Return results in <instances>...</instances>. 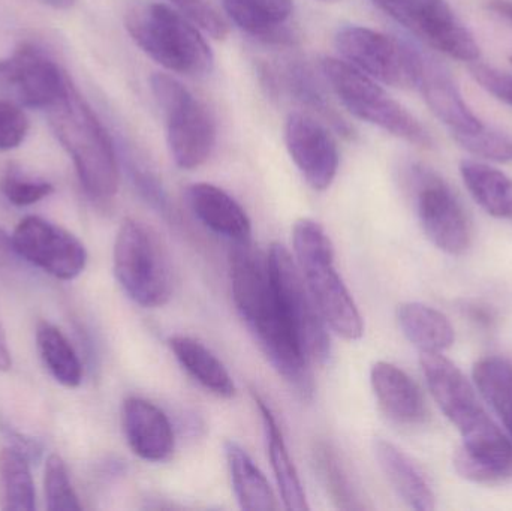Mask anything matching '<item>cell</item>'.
Segmentation results:
<instances>
[{"instance_id": "6da1fadb", "label": "cell", "mask_w": 512, "mask_h": 511, "mask_svg": "<svg viewBox=\"0 0 512 511\" xmlns=\"http://www.w3.org/2000/svg\"><path fill=\"white\" fill-rule=\"evenodd\" d=\"M230 272L237 311L259 347L286 383L303 398H309L313 392L309 359L280 309L267 257L256 251L251 240L233 243Z\"/></svg>"}, {"instance_id": "7a4b0ae2", "label": "cell", "mask_w": 512, "mask_h": 511, "mask_svg": "<svg viewBox=\"0 0 512 511\" xmlns=\"http://www.w3.org/2000/svg\"><path fill=\"white\" fill-rule=\"evenodd\" d=\"M45 111L54 135L74 162L84 191L99 201L113 198L119 189V159L113 140L72 81Z\"/></svg>"}, {"instance_id": "3957f363", "label": "cell", "mask_w": 512, "mask_h": 511, "mask_svg": "<svg viewBox=\"0 0 512 511\" xmlns=\"http://www.w3.org/2000/svg\"><path fill=\"white\" fill-rule=\"evenodd\" d=\"M125 27L132 41L174 74L204 77L213 71L215 56L203 30L173 6L138 2L129 6Z\"/></svg>"}, {"instance_id": "277c9868", "label": "cell", "mask_w": 512, "mask_h": 511, "mask_svg": "<svg viewBox=\"0 0 512 511\" xmlns=\"http://www.w3.org/2000/svg\"><path fill=\"white\" fill-rule=\"evenodd\" d=\"M292 243L298 269L327 326L348 341L360 339L364 333L363 317L337 273L333 243L324 228L313 219H298L292 230Z\"/></svg>"}, {"instance_id": "5b68a950", "label": "cell", "mask_w": 512, "mask_h": 511, "mask_svg": "<svg viewBox=\"0 0 512 511\" xmlns=\"http://www.w3.org/2000/svg\"><path fill=\"white\" fill-rule=\"evenodd\" d=\"M321 71L334 95L352 116L415 146H433L432 135L423 123L388 95L378 81L336 57L322 59Z\"/></svg>"}, {"instance_id": "8992f818", "label": "cell", "mask_w": 512, "mask_h": 511, "mask_svg": "<svg viewBox=\"0 0 512 511\" xmlns=\"http://www.w3.org/2000/svg\"><path fill=\"white\" fill-rule=\"evenodd\" d=\"M150 90L167 128V144L174 164L195 170L209 161L216 146L215 119L188 87L164 72L150 77Z\"/></svg>"}, {"instance_id": "52a82bcc", "label": "cell", "mask_w": 512, "mask_h": 511, "mask_svg": "<svg viewBox=\"0 0 512 511\" xmlns=\"http://www.w3.org/2000/svg\"><path fill=\"white\" fill-rule=\"evenodd\" d=\"M114 273L126 294L143 308H159L173 294L170 258L143 222L125 219L114 243Z\"/></svg>"}, {"instance_id": "ba28073f", "label": "cell", "mask_w": 512, "mask_h": 511, "mask_svg": "<svg viewBox=\"0 0 512 511\" xmlns=\"http://www.w3.org/2000/svg\"><path fill=\"white\" fill-rule=\"evenodd\" d=\"M420 363L433 399L459 429L463 446L490 449L507 440L481 407L474 387L451 360L442 353H421Z\"/></svg>"}, {"instance_id": "9c48e42d", "label": "cell", "mask_w": 512, "mask_h": 511, "mask_svg": "<svg viewBox=\"0 0 512 511\" xmlns=\"http://www.w3.org/2000/svg\"><path fill=\"white\" fill-rule=\"evenodd\" d=\"M342 60L378 83L397 89L417 87L418 50L370 27L348 24L334 36Z\"/></svg>"}, {"instance_id": "30bf717a", "label": "cell", "mask_w": 512, "mask_h": 511, "mask_svg": "<svg viewBox=\"0 0 512 511\" xmlns=\"http://www.w3.org/2000/svg\"><path fill=\"white\" fill-rule=\"evenodd\" d=\"M267 260L280 309L291 324L304 354L309 360L327 362L331 354L328 326L304 282L297 263L288 249L280 243L271 245Z\"/></svg>"}, {"instance_id": "8fae6325", "label": "cell", "mask_w": 512, "mask_h": 511, "mask_svg": "<svg viewBox=\"0 0 512 511\" xmlns=\"http://www.w3.org/2000/svg\"><path fill=\"white\" fill-rule=\"evenodd\" d=\"M420 41L453 59L478 62L481 48L445 0H373Z\"/></svg>"}, {"instance_id": "7c38bea8", "label": "cell", "mask_w": 512, "mask_h": 511, "mask_svg": "<svg viewBox=\"0 0 512 511\" xmlns=\"http://www.w3.org/2000/svg\"><path fill=\"white\" fill-rule=\"evenodd\" d=\"M418 218L433 245L450 255L465 254L471 245V231L462 204L444 179L427 170H411Z\"/></svg>"}, {"instance_id": "4fadbf2b", "label": "cell", "mask_w": 512, "mask_h": 511, "mask_svg": "<svg viewBox=\"0 0 512 511\" xmlns=\"http://www.w3.org/2000/svg\"><path fill=\"white\" fill-rule=\"evenodd\" d=\"M18 257L60 281H72L86 269L83 243L65 228L39 216H27L12 234Z\"/></svg>"}, {"instance_id": "5bb4252c", "label": "cell", "mask_w": 512, "mask_h": 511, "mask_svg": "<svg viewBox=\"0 0 512 511\" xmlns=\"http://www.w3.org/2000/svg\"><path fill=\"white\" fill-rule=\"evenodd\" d=\"M71 78L35 45H21L0 60V90L24 107L47 110L65 93Z\"/></svg>"}, {"instance_id": "9a60e30c", "label": "cell", "mask_w": 512, "mask_h": 511, "mask_svg": "<svg viewBox=\"0 0 512 511\" xmlns=\"http://www.w3.org/2000/svg\"><path fill=\"white\" fill-rule=\"evenodd\" d=\"M286 149L307 185L315 191L330 188L339 171L336 140L327 126L309 114H289L285 122Z\"/></svg>"}, {"instance_id": "2e32d148", "label": "cell", "mask_w": 512, "mask_h": 511, "mask_svg": "<svg viewBox=\"0 0 512 511\" xmlns=\"http://www.w3.org/2000/svg\"><path fill=\"white\" fill-rule=\"evenodd\" d=\"M418 59L420 71L417 87H420L432 113L450 129L454 138L481 131L486 125L472 113L444 65L423 51H418Z\"/></svg>"}, {"instance_id": "e0dca14e", "label": "cell", "mask_w": 512, "mask_h": 511, "mask_svg": "<svg viewBox=\"0 0 512 511\" xmlns=\"http://www.w3.org/2000/svg\"><path fill=\"white\" fill-rule=\"evenodd\" d=\"M122 426L126 441L138 458L164 462L174 452V431L167 414L152 402L128 398L123 402Z\"/></svg>"}, {"instance_id": "ac0fdd59", "label": "cell", "mask_w": 512, "mask_h": 511, "mask_svg": "<svg viewBox=\"0 0 512 511\" xmlns=\"http://www.w3.org/2000/svg\"><path fill=\"white\" fill-rule=\"evenodd\" d=\"M186 200L195 218L213 233L233 243L251 240L248 213L224 189L212 183H194L186 191Z\"/></svg>"}, {"instance_id": "d6986e66", "label": "cell", "mask_w": 512, "mask_h": 511, "mask_svg": "<svg viewBox=\"0 0 512 511\" xmlns=\"http://www.w3.org/2000/svg\"><path fill=\"white\" fill-rule=\"evenodd\" d=\"M231 21L248 35L267 44L292 45L295 32L288 27L292 0H221Z\"/></svg>"}, {"instance_id": "ffe728a7", "label": "cell", "mask_w": 512, "mask_h": 511, "mask_svg": "<svg viewBox=\"0 0 512 511\" xmlns=\"http://www.w3.org/2000/svg\"><path fill=\"white\" fill-rule=\"evenodd\" d=\"M373 392L384 413L400 425H415L426 416L423 396L408 374L388 362H378L370 371Z\"/></svg>"}, {"instance_id": "44dd1931", "label": "cell", "mask_w": 512, "mask_h": 511, "mask_svg": "<svg viewBox=\"0 0 512 511\" xmlns=\"http://www.w3.org/2000/svg\"><path fill=\"white\" fill-rule=\"evenodd\" d=\"M375 456L382 473L394 491L411 509L432 511L436 509V498L420 468L399 447L390 441H375Z\"/></svg>"}, {"instance_id": "7402d4cb", "label": "cell", "mask_w": 512, "mask_h": 511, "mask_svg": "<svg viewBox=\"0 0 512 511\" xmlns=\"http://www.w3.org/2000/svg\"><path fill=\"white\" fill-rule=\"evenodd\" d=\"M168 344L177 362L204 389L221 398H233L236 395V384L230 372L206 345L185 335L171 336Z\"/></svg>"}, {"instance_id": "603a6c76", "label": "cell", "mask_w": 512, "mask_h": 511, "mask_svg": "<svg viewBox=\"0 0 512 511\" xmlns=\"http://www.w3.org/2000/svg\"><path fill=\"white\" fill-rule=\"evenodd\" d=\"M255 402L258 404L264 423L265 437H267L268 455H270L271 468L282 495L283 504L286 509L292 511L309 510L306 494L303 485L298 477L297 468L289 456L282 429L279 428L276 417L271 408L255 395Z\"/></svg>"}, {"instance_id": "cb8c5ba5", "label": "cell", "mask_w": 512, "mask_h": 511, "mask_svg": "<svg viewBox=\"0 0 512 511\" xmlns=\"http://www.w3.org/2000/svg\"><path fill=\"white\" fill-rule=\"evenodd\" d=\"M397 321L403 335L421 353H442L456 339L450 320L438 309L424 303H402L397 308Z\"/></svg>"}, {"instance_id": "d4e9b609", "label": "cell", "mask_w": 512, "mask_h": 511, "mask_svg": "<svg viewBox=\"0 0 512 511\" xmlns=\"http://www.w3.org/2000/svg\"><path fill=\"white\" fill-rule=\"evenodd\" d=\"M225 456L240 507L246 511L277 510L273 489L248 452L236 441H227Z\"/></svg>"}, {"instance_id": "484cf974", "label": "cell", "mask_w": 512, "mask_h": 511, "mask_svg": "<svg viewBox=\"0 0 512 511\" xmlns=\"http://www.w3.org/2000/svg\"><path fill=\"white\" fill-rule=\"evenodd\" d=\"M283 77H285L286 89L298 104L322 117L337 134L348 138L354 135V129L337 113L321 81L306 62L297 59L289 60Z\"/></svg>"}, {"instance_id": "4316f807", "label": "cell", "mask_w": 512, "mask_h": 511, "mask_svg": "<svg viewBox=\"0 0 512 511\" xmlns=\"http://www.w3.org/2000/svg\"><path fill=\"white\" fill-rule=\"evenodd\" d=\"M460 174L472 198L489 215L512 219V180L507 174L477 161H462Z\"/></svg>"}, {"instance_id": "83f0119b", "label": "cell", "mask_w": 512, "mask_h": 511, "mask_svg": "<svg viewBox=\"0 0 512 511\" xmlns=\"http://www.w3.org/2000/svg\"><path fill=\"white\" fill-rule=\"evenodd\" d=\"M36 342L42 362L54 380L68 389L80 386L83 366L66 336L53 324L41 321L36 327Z\"/></svg>"}, {"instance_id": "f1b7e54d", "label": "cell", "mask_w": 512, "mask_h": 511, "mask_svg": "<svg viewBox=\"0 0 512 511\" xmlns=\"http://www.w3.org/2000/svg\"><path fill=\"white\" fill-rule=\"evenodd\" d=\"M0 509H35V485L26 453L15 447L0 450Z\"/></svg>"}, {"instance_id": "f546056e", "label": "cell", "mask_w": 512, "mask_h": 511, "mask_svg": "<svg viewBox=\"0 0 512 511\" xmlns=\"http://www.w3.org/2000/svg\"><path fill=\"white\" fill-rule=\"evenodd\" d=\"M474 381L484 401L504 423L512 441V365L499 357H486L474 366Z\"/></svg>"}, {"instance_id": "4dcf8cb0", "label": "cell", "mask_w": 512, "mask_h": 511, "mask_svg": "<svg viewBox=\"0 0 512 511\" xmlns=\"http://www.w3.org/2000/svg\"><path fill=\"white\" fill-rule=\"evenodd\" d=\"M454 468L462 479L480 485H496L512 477V461H496L460 446L454 453Z\"/></svg>"}, {"instance_id": "1f68e13d", "label": "cell", "mask_w": 512, "mask_h": 511, "mask_svg": "<svg viewBox=\"0 0 512 511\" xmlns=\"http://www.w3.org/2000/svg\"><path fill=\"white\" fill-rule=\"evenodd\" d=\"M45 500L50 511H78L83 509L69 480L65 462L60 456L51 455L45 464Z\"/></svg>"}, {"instance_id": "d6a6232c", "label": "cell", "mask_w": 512, "mask_h": 511, "mask_svg": "<svg viewBox=\"0 0 512 511\" xmlns=\"http://www.w3.org/2000/svg\"><path fill=\"white\" fill-rule=\"evenodd\" d=\"M318 464L324 477L325 485L330 491L331 497L336 501L337 506L343 510L361 509L357 504L354 489L349 485L348 474L340 465L334 450L328 446H319Z\"/></svg>"}, {"instance_id": "836d02e7", "label": "cell", "mask_w": 512, "mask_h": 511, "mask_svg": "<svg viewBox=\"0 0 512 511\" xmlns=\"http://www.w3.org/2000/svg\"><path fill=\"white\" fill-rule=\"evenodd\" d=\"M463 149L478 158L496 162H512V138L495 129L484 126L474 134L454 138Z\"/></svg>"}, {"instance_id": "e575fe53", "label": "cell", "mask_w": 512, "mask_h": 511, "mask_svg": "<svg viewBox=\"0 0 512 511\" xmlns=\"http://www.w3.org/2000/svg\"><path fill=\"white\" fill-rule=\"evenodd\" d=\"M168 2L188 17L192 23L197 24L207 35L215 39L227 38L228 23L209 0H168Z\"/></svg>"}, {"instance_id": "d590c367", "label": "cell", "mask_w": 512, "mask_h": 511, "mask_svg": "<svg viewBox=\"0 0 512 511\" xmlns=\"http://www.w3.org/2000/svg\"><path fill=\"white\" fill-rule=\"evenodd\" d=\"M0 191L9 203L15 206H32L47 198L54 191L51 183L45 180H33L21 174L9 171L0 182Z\"/></svg>"}, {"instance_id": "8d00e7d4", "label": "cell", "mask_w": 512, "mask_h": 511, "mask_svg": "<svg viewBox=\"0 0 512 511\" xmlns=\"http://www.w3.org/2000/svg\"><path fill=\"white\" fill-rule=\"evenodd\" d=\"M29 132V120L14 101L0 99V152L17 149Z\"/></svg>"}, {"instance_id": "74e56055", "label": "cell", "mask_w": 512, "mask_h": 511, "mask_svg": "<svg viewBox=\"0 0 512 511\" xmlns=\"http://www.w3.org/2000/svg\"><path fill=\"white\" fill-rule=\"evenodd\" d=\"M126 162H128L126 165H128V171L131 174L135 188L146 198L147 203L152 204L153 207L161 210V212L168 213L170 203H168L167 194H165L164 188H162L156 174L152 173V170L147 168L143 162L138 161L135 156H128Z\"/></svg>"}, {"instance_id": "f35d334b", "label": "cell", "mask_w": 512, "mask_h": 511, "mask_svg": "<svg viewBox=\"0 0 512 511\" xmlns=\"http://www.w3.org/2000/svg\"><path fill=\"white\" fill-rule=\"evenodd\" d=\"M469 72L490 95L512 107V75L499 71L493 66L484 65L480 60L469 65Z\"/></svg>"}, {"instance_id": "ab89813d", "label": "cell", "mask_w": 512, "mask_h": 511, "mask_svg": "<svg viewBox=\"0 0 512 511\" xmlns=\"http://www.w3.org/2000/svg\"><path fill=\"white\" fill-rule=\"evenodd\" d=\"M465 314L468 315L474 323L480 324V326L483 327H490L493 321H495L492 311L484 308V306L478 305V303H466Z\"/></svg>"}, {"instance_id": "60d3db41", "label": "cell", "mask_w": 512, "mask_h": 511, "mask_svg": "<svg viewBox=\"0 0 512 511\" xmlns=\"http://www.w3.org/2000/svg\"><path fill=\"white\" fill-rule=\"evenodd\" d=\"M487 11L512 24V0H487Z\"/></svg>"}, {"instance_id": "b9f144b4", "label": "cell", "mask_w": 512, "mask_h": 511, "mask_svg": "<svg viewBox=\"0 0 512 511\" xmlns=\"http://www.w3.org/2000/svg\"><path fill=\"white\" fill-rule=\"evenodd\" d=\"M14 254H17V252H15L14 243H12V236H9L0 228V264H8Z\"/></svg>"}, {"instance_id": "7bdbcfd3", "label": "cell", "mask_w": 512, "mask_h": 511, "mask_svg": "<svg viewBox=\"0 0 512 511\" xmlns=\"http://www.w3.org/2000/svg\"><path fill=\"white\" fill-rule=\"evenodd\" d=\"M12 359L11 351L8 347V339H6L5 330L0 324V372H6L11 369Z\"/></svg>"}, {"instance_id": "ee69618b", "label": "cell", "mask_w": 512, "mask_h": 511, "mask_svg": "<svg viewBox=\"0 0 512 511\" xmlns=\"http://www.w3.org/2000/svg\"><path fill=\"white\" fill-rule=\"evenodd\" d=\"M39 2L54 9H69L75 5L77 0H39Z\"/></svg>"}, {"instance_id": "f6af8a7d", "label": "cell", "mask_w": 512, "mask_h": 511, "mask_svg": "<svg viewBox=\"0 0 512 511\" xmlns=\"http://www.w3.org/2000/svg\"><path fill=\"white\" fill-rule=\"evenodd\" d=\"M324 2H328V0H324Z\"/></svg>"}, {"instance_id": "bcb514c9", "label": "cell", "mask_w": 512, "mask_h": 511, "mask_svg": "<svg viewBox=\"0 0 512 511\" xmlns=\"http://www.w3.org/2000/svg\"><path fill=\"white\" fill-rule=\"evenodd\" d=\"M511 63H512V56H511Z\"/></svg>"}]
</instances>
